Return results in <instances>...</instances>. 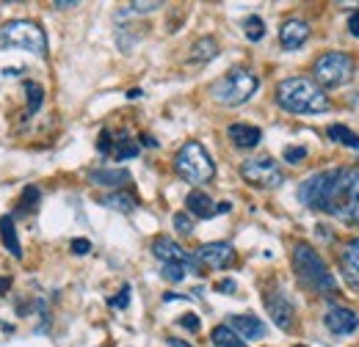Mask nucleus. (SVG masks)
Instances as JSON below:
<instances>
[{
	"instance_id": "nucleus-1",
	"label": "nucleus",
	"mask_w": 359,
	"mask_h": 347,
	"mask_svg": "<svg viewBox=\"0 0 359 347\" xmlns=\"http://www.w3.org/2000/svg\"><path fill=\"white\" fill-rule=\"evenodd\" d=\"M299 199L315 213L359 226V166L313 174L307 182H302Z\"/></svg>"
},
{
	"instance_id": "nucleus-2",
	"label": "nucleus",
	"mask_w": 359,
	"mask_h": 347,
	"mask_svg": "<svg viewBox=\"0 0 359 347\" xmlns=\"http://www.w3.org/2000/svg\"><path fill=\"white\" fill-rule=\"evenodd\" d=\"M276 105L296 116H313L329 111V97L310 78H287L276 86Z\"/></svg>"
},
{
	"instance_id": "nucleus-3",
	"label": "nucleus",
	"mask_w": 359,
	"mask_h": 347,
	"mask_svg": "<svg viewBox=\"0 0 359 347\" xmlns=\"http://www.w3.org/2000/svg\"><path fill=\"white\" fill-rule=\"evenodd\" d=\"M293 270L302 278V284H307L310 290L320 292V295H337V281L332 278L326 262L320 260V254L310 243L293 246Z\"/></svg>"
},
{
	"instance_id": "nucleus-4",
	"label": "nucleus",
	"mask_w": 359,
	"mask_h": 347,
	"mask_svg": "<svg viewBox=\"0 0 359 347\" xmlns=\"http://www.w3.org/2000/svg\"><path fill=\"white\" fill-rule=\"evenodd\" d=\"M175 171L188 185H208L216 176V163L199 141H188L175 155Z\"/></svg>"
},
{
	"instance_id": "nucleus-5",
	"label": "nucleus",
	"mask_w": 359,
	"mask_h": 347,
	"mask_svg": "<svg viewBox=\"0 0 359 347\" xmlns=\"http://www.w3.org/2000/svg\"><path fill=\"white\" fill-rule=\"evenodd\" d=\"M260 86V80H257V75L252 72V69H243V66H235V69H229L224 78H219L213 88H210V94H213V99L219 102V105H224V108H238V105H243V102H249L252 99V94L257 91Z\"/></svg>"
},
{
	"instance_id": "nucleus-6",
	"label": "nucleus",
	"mask_w": 359,
	"mask_h": 347,
	"mask_svg": "<svg viewBox=\"0 0 359 347\" xmlns=\"http://www.w3.org/2000/svg\"><path fill=\"white\" fill-rule=\"evenodd\" d=\"M22 47L39 58H47V36L45 31L31 20H11L0 25V50Z\"/></svg>"
},
{
	"instance_id": "nucleus-7",
	"label": "nucleus",
	"mask_w": 359,
	"mask_h": 347,
	"mask_svg": "<svg viewBox=\"0 0 359 347\" xmlns=\"http://www.w3.org/2000/svg\"><path fill=\"white\" fill-rule=\"evenodd\" d=\"M354 69L357 64L348 52L332 50V52L318 55V61L313 64V78L320 88H340L354 78Z\"/></svg>"
},
{
	"instance_id": "nucleus-8",
	"label": "nucleus",
	"mask_w": 359,
	"mask_h": 347,
	"mask_svg": "<svg viewBox=\"0 0 359 347\" xmlns=\"http://www.w3.org/2000/svg\"><path fill=\"white\" fill-rule=\"evenodd\" d=\"M241 176H243V182H249L255 187H263V190H273L285 182V174L279 169V163L269 155H257V157L243 160L241 163Z\"/></svg>"
},
{
	"instance_id": "nucleus-9",
	"label": "nucleus",
	"mask_w": 359,
	"mask_h": 347,
	"mask_svg": "<svg viewBox=\"0 0 359 347\" xmlns=\"http://www.w3.org/2000/svg\"><path fill=\"white\" fill-rule=\"evenodd\" d=\"M266 309H269L271 320H273L276 328H282V331H293L296 309H293L290 298H287L282 290H269V292H266Z\"/></svg>"
},
{
	"instance_id": "nucleus-10",
	"label": "nucleus",
	"mask_w": 359,
	"mask_h": 347,
	"mask_svg": "<svg viewBox=\"0 0 359 347\" xmlns=\"http://www.w3.org/2000/svg\"><path fill=\"white\" fill-rule=\"evenodd\" d=\"M152 254L158 257L161 264H185V267H191V270H199L196 257L185 254V248L180 246L177 240H172V237H158V240L152 243Z\"/></svg>"
},
{
	"instance_id": "nucleus-11",
	"label": "nucleus",
	"mask_w": 359,
	"mask_h": 347,
	"mask_svg": "<svg viewBox=\"0 0 359 347\" xmlns=\"http://www.w3.org/2000/svg\"><path fill=\"white\" fill-rule=\"evenodd\" d=\"M323 325L337 337H348L359 328V317L357 311H351L346 306H329L323 314Z\"/></svg>"
},
{
	"instance_id": "nucleus-12",
	"label": "nucleus",
	"mask_w": 359,
	"mask_h": 347,
	"mask_svg": "<svg viewBox=\"0 0 359 347\" xmlns=\"http://www.w3.org/2000/svg\"><path fill=\"white\" fill-rule=\"evenodd\" d=\"M196 262L210 270H224L235 262V248L229 243H208L196 251Z\"/></svg>"
},
{
	"instance_id": "nucleus-13",
	"label": "nucleus",
	"mask_w": 359,
	"mask_h": 347,
	"mask_svg": "<svg viewBox=\"0 0 359 347\" xmlns=\"http://www.w3.org/2000/svg\"><path fill=\"white\" fill-rule=\"evenodd\" d=\"M307 39H310V25L304 20L290 17V20L282 22V28H279V44L285 50H299V47H304Z\"/></svg>"
},
{
	"instance_id": "nucleus-14",
	"label": "nucleus",
	"mask_w": 359,
	"mask_h": 347,
	"mask_svg": "<svg viewBox=\"0 0 359 347\" xmlns=\"http://www.w3.org/2000/svg\"><path fill=\"white\" fill-rule=\"evenodd\" d=\"M226 325H229L241 339H263V337H266V325H263L257 317H252V314H232V317L226 320Z\"/></svg>"
},
{
	"instance_id": "nucleus-15",
	"label": "nucleus",
	"mask_w": 359,
	"mask_h": 347,
	"mask_svg": "<svg viewBox=\"0 0 359 347\" xmlns=\"http://www.w3.org/2000/svg\"><path fill=\"white\" fill-rule=\"evenodd\" d=\"M226 135H229V141H232L235 149H255V146L260 143V138H263L260 127L246 125V122H235V125H229V127H226Z\"/></svg>"
},
{
	"instance_id": "nucleus-16",
	"label": "nucleus",
	"mask_w": 359,
	"mask_h": 347,
	"mask_svg": "<svg viewBox=\"0 0 359 347\" xmlns=\"http://www.w3.org/2000/svg\"><path fill=\"white\" fill-rule=\"evenodd\" d=\"M216 55H219V42L213 36H202L188 50V64L191 66H202V64H210Z\"/></svg>"
},
{
	"instance_id": "nucleus-17",
	"label": "nucleus",
	"mask_w": 359,
	"mask_h": 347,
	"mask_svg": "<svg viewBox=\"0 0 359 347\" xmlns=\"http://www.w3.org/2000/svg\"><path fill=\"white\" fill-rule=\"evenodd\" d=\"M89 182L116 190L130 182V171L128 169H97V171H89Z\"/></svg>"
},
{
	"instance_id": "nucleus-18",
	"label": "nucleus",
	"mask_w": 359,
	"mask_h": 347,
	"mask_svg": "<svg viewBox=\"0 0 359 347\" xmlns=\"http://www.w3.org/2000/svg\"><path fill=\"white\" fill-rule=\"evenodd\" d=\"M340 264H343V273H346L348 284H351L354 290H359V237L346 246V251H343V257H340Z\"/></svg>"
},
{
	"instance_id": "nucleus-19",
	"label": "nucleus",
	"mask_w": 359,
	"mask_h": 347,
	"mask_svg": "<svg viewBox=\"0 0 359 347\" xmlns=\"http://www.w3.org/2000/svg\"><path fill=\"white\" fill-rule=\"evenodd\" d=\"M185 207H188V213H191L194 218L216 215V204H213V199H210L208 193H202V190H191V193L185 196Z\"/></svg>"
},
{
	"instance_id": "nucleus-20",
	"label": "nucleus",
	"mask_w": 359,
	"mask_h": 347,
	"mask_svg": "<svg viewBox=\"0 0 359 347\" xmlns=\"http://www.w3.org/2000/svg\"><path fill=\"white\" fill-rule=\"evenodd\" d=\"M100 204L108 207V210H116V213H125L128 215V213H133L135 207H138V199H135L133 193H128V190H114V193L102 196Z\"/></svg>"
},
{
	"instance_id": "nucleus-21",
	"label": "nucleus",
	"mask_w": 359,
	"mask_h": 347,
	"mask_svg": "<svg viewBox=\"0 0 359 347\" xmlns=\"http://www.w3.org/2000/svg\"><path fill=\"white\" fill-rule=\"evenodd\" d=\"M0 237H3V246L11 251L14 260H22V246L17 240V229H14V218H0Z\"/></svg>"
},
{
	"instance_id": "nucleus-22",
	"label": "nucleus",
	"mask_w": 359,
	"mask_h": 347,
	"mask_svg": "<svg viewBox=\"0 0 359 347\" xmlns=\"http://www.w3.org/2000/svg\"><path fill=\"white\" fill-rule=\"evenodd\" d=\"M111 155H114L116 160H133L135 155H138V143H135L128 132H119L116 141H114V152H111Z\"/></svg>"
},
{
	"instance_id": "nucleus-23",
	"label": "nucleus",
	"mask_w": 359,
	"mask_h": 347,
	"mask_svg": "<svg viewBox=\"0 0 359 347\" xmlns=\"http://www.w3.org/2000/svg\"><path fill=\"white\" fill-rule=\"evenodd\" d=\"M210 339H213V345L216 347H249V345H243V339H241L229 325H219V328H213Z\"/></svg>"
},
{
	"instance_id": "nucleus-24",
	"label": "nucleus",
	"mask_w": 359,
	"mask_h": 347,
	"mask_svg": "<svg viewBox=\"0 0 359 347\" xmlns=\"http://www.w3.org/2000/svg\"><path fill=\"white\" fill-rule=\"evenodd\" d=\"M329 138H332L334 143L348 146V149H359V135L348 130L346 125H332V127H329Z\"/></svg>"
},
{
	"instance_id": "nucleus-25",
	"label": "nucleus",
	"mask_w": 359,
	"mask_h": 347,
	"mask_svg": "<svg viewBox=\"0 0 359 347\" xmlns=\"http://www.w3.org/2000/svg\"><path fill=\"white\" fill-rule=\"evenodd\" d=\"M243 34H246L249 42H260V39L266 36V22H263L257 14H249V17L243 20Z\"/></svg>"
},
{
	"instance_id": "nucleus-26",
	"label": "nucleus",
	"mask_w": 359,
	"mask_h": 347,
	"mask_svg": "<svg viewBox=\"0 0 359 347\" xmlns=\"http://www.w3.org/2000/svg\"><path fill=\"white\" fill-rule=\"evenodd\" d=\"M22 86H25V94H28V113L34 116V113H36V111L42 108L45 91H42V86H39V83H34V80H25Z\"/></svg>"
},
{
	"instance_id": "nucleus-27",
	"label": "nucleus",
	"mask_w": 359,
	"mask_h": 347,
	"mask_svg": "<svg viewBox=\"0 0 359 347\" xmlns=\"http://www.w3.org/2000/svg\"><path fill=\"white\" fill-rule=\"evenodd\" d=\"M39 199H42V193H39V187H25L22 190V196H20V201H17V215H25L31 207H36L39 204Z\"/></svg>"
},
{
	"instance_id": "nucleus-28",
	"label": "nucleus",
	"mask_w": 359,
	"mask_h": 347,
	"mask_svg": "<svg viewBox=\"0 0 359 347\" xmlns=\"http://www.w3.org/2000/svg\"><path fill=\"white\" fill-rule=\"evenodd\" d=\"M188 270H191V267H185V264H161V276H163L166 281H172V284H180Z\"/></svg>"
},
{
	"instance_id": "nucleus-29",
	"label": "nucleus",
	"mask_w": 359,
	"mask_h": 347,
	"mask_svg": "<svg viewBox=\"0 0 359 347\" xmlns=\"http://www.w3.org/2000/svg\"><path fill=\"white\" fill-rule=\"evenodd\" d=\"M97 149H100L102 155H111V152H114V132H111V130H102V132H100Z\"/></svg>"
},
{
	"instance_id": "nucleus-30",
	"label": "nucleus",
	"mask_w": 359,
	"mask_h": 347,
	"mask_svg": "<svg viewBox=\"0 0 359 347\" xmlns=\"http://www.w3.org/2000/svg\"><path fill=\"white\" fill-rule=\"evenodd\" d=\"M175 229H177L180 234H191L194 232V220L188 218V213H177L175 215Z\"/></svg>"
},
{
	"instance_id": "nucleus-31",
	"label": "nucleus",
	"mask_w": 359,
	"mask_h": 347,
	"mask_svg": "<svg viewBox=\"0 0 359 347\" xmlns=\"http://www.w3.org/2000/svg\"><path fill=\"white\" fill-rule=\"evenodd\" d=\"M128 304H130V287L125 284L122 292H116V295L111 298V306H114V309H128Z\"/></svg>"
},
{
	"instance_id": "nucleus-32",
	"label": "nucleus",
	"mask_w": 359,
	"mask_h": 347,
	"mask_svg": "<svg viewBox=\"0 0 359 347\" xmlns=\"http://www.w3.org/2000/svg\"><path fill=\"white\" fill-rule=\"evenodd\" d=\"M307 157V149L304 146H290V149H285V160L287 163H299V160H304Z\"/></svg>"
},
{
	"instance_id": "nucleus-33",
	"label": "nucleus",
	"mask_w": 359,
	"mask_h": 347,
	"mask_svg": "<svg viewBox=\"0 0 359 347\" xmlns=\"http://www.w3.org/2000/svg\"><path fill=\"white\" fill-rule=\"evenodd\" d=\"M180 325H182L185 331H194V334H196V331H199V317H196V314H182V317H180Z\"/></svg>"
},
{
	"instance_id": "nucleus-34",
	"label": "nucleus",
	"mask_w": 359,
	"mask_h": 347,
	"mask_svg": "<svg viewBox=\"0 0 359 347\" xmlns=\"http://www.w3.org/2000/svg\"><path fill=\"white\" fill-rule=\"evenodd\" d=\"M158 8H161L158 0H152V3H130L128 6V11H158Z\"/></svg>"
},
{
	"instance_id": "nucleus-35",
	"label": "nucleus",
	"mask_w": 359,
	"mask_h": 347,
	"mask_svg": "<svg viewBox=\"0 0 359 347\" xmlns=\"http://www.w3.org/2000/svg\"><path fill=\"white\" fill-rule=\"evenodd\" d=\"M72 254H78V257H83V254H89L91 251V243L89 240H72Z\"/></svg>"
},
{
	"instance_id": "nucleus-36",
	"label": "nucleus",
	"mask_w": 359,
	"mask_h": 347,
	"mask_svg": "<svg viewBox=\"0 0 359 347\" xmlns=\"http://www.w3.org/2000/svg\"><path fill=\"white\" fill-rule=\"evenodd\" d=\"M348 34H351V36H357V39H359V8H357V11H351V14H348Z\"/></svg>"
},
{
	"instance_id": "nucleus-37",
	"label": "nucleus",
	"mask_w": 359,
	"mask_h": 347,
	"mask_svg": "<svg viewBox=\"0 0 359 347\" xmlns=\"http://www.w3.org/2000/svg\"><path fill=\"white\" fill-rule=\"evenodd\" d=\"M11 290V276H0V298Z\"/></svg>"
},
{
	"instance_id": "nucleus-38",
	"label": "nucleus",
	"mask_w": 359,
	"mask_h": 347,
	"mask_svg": "<svg viewBox=\"0 0 359 347\" xmlns=\"http://www.w3.org/2000/svg\"><path fill=\"white\" fill-rule=\"evenodd\" d=\"M78 3H67V0H58V3H53V8H58V11H67V8H75Z\"/></svg>"
},
{
	"instance_id": "nucleus-39",
	"label": "nucleus",
	"mask_w": 359,
	"mask_h": 347,
	"mask_svg": "<svg viewBox=\"0 0 359 347\" xmlns=\"http://www.w3.org/2000/svg\"><path fill=\"white\" fill-rule=\"evenodd\" d=\"M222 213H229V201H222V204H216V215H222Z\"/></svg>"
},
{
	"instance_id": "nucleus-40",
	"label": "nucleus",
	"mask_w": 359,
	"mask_h": 347,
	"mask_svg": "<svg viewBox=\"0 0 359 347\" xmlns=\"http://www.w3.org/2000/svg\"><path fill=\"white\" fill-rule=\"evenodd\" d=\"M169 347H191L188 342H182V339H169Z\"/></svg>"
},
{
	"instance_id": "nucleus-41",
	"label": "nucleus",
	"mask_w": 359,
	"mask_h": 347,
	"mask_svg": "<svg viewBox=\"0 0 359 347\" xmlns=\"http://www.w3.org/2000/svg\"><path fill=\"white\" fill-rule=\"evenodd\" d=\"M299 347H302V345H299Z\"/></svg>"
}]
</instances>
